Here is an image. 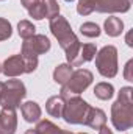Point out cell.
<instances>
[{
  "mask_svg": "<svg viewBox=\"0 0 133 134\" xmlns=\"http://www.w3.org/2000/svg\"><path fill=\"white\" fill-rule=\"evenodd\" d=\"M49 27H50L52 34L58 39L60 47L66 53L67 64L75 67L77 58H78V52H80V47H81V42L78 41V37L72 31V28H70L69 22L66 20V17H63L60 14L55 16V17H52L50 22H49Z\"/></svg>",
  "mask_w": 133,
  "mask_h": 134,
  "instance_id": "6da1fadb",
  "label": "cell"
},
{
  "mask_svg": "<svg viewBox=\"0 0 133 134\" xmlns=\"http://www.w3.org/2000/svg\"><path fill=\"white\" fill-rule=\"evenodd\" d=\"M111 123L117 131H127L133 126V89L121 87L117 100L111 106Z\"/></svg>",
  "mask_w": 133,
  "mask_h": 134,
  "instance_id": "7a4b0ae2",
  "label": "cell"
},
{
  "mask_svg": "<svg viewBox=\"0 0 133 134\" xmlns=\"http://www.w3.org/2000/svg\"><path fill=\"white\" fill-rule=\"evenodd\" d=\"M50 39L44 34H34L28 39H24L21 56L25 64V73H32L38 67V56L50 50Z\"/></svg>",
  "mask_w": 133,
  "mask_h": 134,
  "instance_id": "3957f363",
  "label": "cell"
},
{
  "mask_svg": "<svg viewBox=\"0 0 133 134\" xmlns=\"http://www.w3.org/2000/svg\"><path fill=\"white\" fill-rule=\"evenodd\" d=\"M27 89L21 80H8L6 83H3V89L0 92V106L16 109L22 104Z\"/></svg>",
  "mask_w": 133,
  "mask_h": 134,
  "instance_id": "277c9868",
  "label": "cell"
},
{
  "mask_svg": "<svg viewBox=\"0 0 133 134\" xmlns=\"http://www.w3.org/2000/svg\"><path fill=\"white\" fill-rule=\"evenodd\" d=\"M94 76H93V72L88 70V69H77L72 72L69 81L61 87V97L66 100L72 95H80L83 91H86L89 87V84L93 83Z\"/></svg>",
  "mask_w": 133,
  "mask_h": 134,
  "instance_id": "5b68a950",
  "label": "cell"
},
{
  "mask_svg": "<svg viewBox=\"0 0 133 134\" xmlns=\"http://www.w3.org/2000/svg\"><path fill=\"white\" fill-rule=\"evenodd\" d=\"M89 104L78 95H72L64 100V109L61 119L69 125H85L86 114H88Z\"/></svg>",
  "mask_w": 133,
  "mask_h": 134,
  "instance_id": "8992f818",
  "label": "cell"
},
{
  "mask_svg": "<svg viewBox=\"0 0 133 134\" xmlns=\"http://www.w3.org/2000/svg\"><path fill=\"white\" fill-rule=\"evenodd\" d=\"M96 67L103 78H114L117 75V48L105 45L96 53Z\"/></svg>",
  "mask_w": 133,
  "mask_h": 134,
  "instance_id": "52a82bcc",
  "label": "cell"
},
{
  "mask_svg": "<svg viewBox=\"0 0 133 134\" xmlns=\"http://www.w3.org/2000/svg\"><path fill=\"white\" fill-rule=\"evenodd\" d=\"M132 6V0H96V11L113 14V13H127Z\"/></svg>",
  "mask_w": 133,
  "mask_h": 134,
  "instance_id": "ba28073f",
  "label": "cell"
},
{
  "mask_svg": "<svg viewBox=\"0 0 133 134\" xmlns=\"http://www.w3.org/2000/svg\"><path fill=\"white\" fill-rule=\"evenodd\" d=\"M2 73L9 76V78H16L21 76L22 73H25V64L21 55H13L9 58L5 59V63L2 64Z\"/></svg>",
  "mask_w": 133,
  "mask_h": 134,
  "instance_id": "9c48e42d",
  "label": "cell"
},
{
  "mask_svg": "<svg viewBox=\"0 0 133 134\" xmlns=\"http://www.w3.org/2000/svg\"><path fill=\"white\" fill-rule=\"evenodd\" d=\"M16 130H17L16 109L2 108V111H0V134H14Z\"/></svg>",
  "mask_w": 133,
  "mask_h": 134,
  "instance_id": "30bf717a",
  "label": "cell"
},
{
  "mask_svg": "<svg viewBox=\"0 0 133 134\" xmlns=\"http://www.w3.org/2000/svg\"><path fill=\"white\" fill-rule=\"evenodd\" d=\"M85 125H88V126L93 128V130H100L102 126L106 125V114H105L102 109H99V108L89 106L88 114H86Z\"/></svg>",
  "mask_w": 133,
  "mask_h": 134,
  "instance_id": "8fae6325",
  "label": "cell"
},
{
  "mask_svg": "<svg viewBox=\"0 0 133 134\" xmlns=\"http://www.w3.org/2000/svg\"><path fill=\"white\" fill-rule=\"evenodd\" d=\"M21 112H22V117L25 122L28 123H36L38 120H41V106L36 103V101H25L21 104Z\"/></svg>",
  "mask_w": 133,
  "mask_h": 134,
  "instance_id": "7c38bea8",
  "label": "cell"
},
{
  "mask_svg": "<svg viewBox=\"0 0 133 134\" xmlns=\"http://www.w3.org/2000/svg\"><path fill=\"white\" fill-rule=\"evenodd\" d=\"M103 30H105V33L108 34V36L117 37V36H121L122 31H124V22H122L119 17L110 16V17L105 20V24H103Z\"/></svg>",
  "mask_w": 133,
  "mask_h": 134,
  "instance_id": "4fadbf2b",
  "label": "cell"
},
{
  "mask_svg": "<svg viewBox=\"0 0 133 134\" xmlns=\"http://www.w3.org/2000/svg\"><path fill=\"white\" fill-rule=\"evenodd\" d=\"M96 53H97V48L94 44H81L80 47V52H78V58H77V63L75 67L83 66L85 63H89L96 58Z\"/></svg>",
  "mask_w": 133,
  "mask_h": 134,
  "instance_id": "5bb4252c",
  "label": "cell"
},
{
  "mask_svg": "<svg viewBox=\"0 0 133 134\" xmlns=\"http://www.w3.org/2000/svg\"><path fill=\"white\" fill-rule=\"evenodd\" d=\"M45 109L52 117L60 119L63 115V109H64V98L61 95H53L50 97L45 103Z\"/></svg>",
  "mask_w": 133,
  "mask_h": 134,
  "instance_id": "9a60e30c",
  "label": "cell"
},
{
  "mask_svg": "<svg viewBox=\"0 0 133 134\" xmlns=\"http://www.w3.org/2000/svg\"><path fill=\"white\" fill-rule=\"evenodd\" d=\"M72 72H74V69H72L70 64H60V66H57L55 70H53V81L57 84L64 86L67 81H69Z\"/></svg>",
  "mask_w": 133,
  "mask_h": 134,
  "instance_id": "2e32d148",
  "label": "cell"
},
{
  "mask_svg": "<svg viewBox=\"0 0 133 134\" xmlns=\"http://www.w3.org/2000/svg\"><path fill=\"white\" fill-rule=\"evenodd\" d=\"M94 95L99 98V100H110L113 95H114V87H113V84H110V83H97L96 84V87H94Z\"/></svg>",
  "mask_w": 133,
  "mask_h": 134,
  "instance_id": "e0dca14e",
  "label": "cell"
},
{
  "mask_svg": "<svg viewBox=\"0 0 133 134\" xmlns=\"http://www.w3.org/2000/svg\"><path fill=\"white\" fill-rule=\"evenodd\" d=\"M39 134H60L61 128L52 123L50 120H38V125L34 126Z\"/></svg>",
  "mask_w": 133,
  "mask_h": 134,
  "instance_id": "ac0fdd59",
  "label": "cell"
},
{
  "mask_svg": "<svg viewBox=\"0 0 133 134\" xmlns=\"http://www.w3.org/2000/svg\"><path fill=\"white\" fill-rule=\"evenodd\" d=\"M17 33L22 39H28V37L36 34V27L30 20H21L17 24Z\"/></svg>",
  "mask_w": 133,
  "mask_h": 134,
  "instance_id": "d6986e66",
  "label": "cell"
},
{
  "mask_svg": "<svg viewBox=\"0 0 133 134\" xmlns=\"http://www.w3.org/2000/svg\"><path fill=\"white\" fill-rule=\"evenodd\" d=\"M42 8H44V16L47 19H52L60 14V5L57 0H41Z\"/></svg>",
  "mask_w": 133,
  "mask_h": 134,
  "instance_id": "ffe728a7",
  "label": "cell"
},
{
  "mask_svg": "<svg viewBox=\"0 0 133 134\" xmlns=\"http://www.w3.org/2000/svg\"><path fill=\"white\" fill-rule=\"evenodd\" d=\"M80 33L86 37H99L100 36V28L97 24L94 22H85L80 25Z\"/></svg>",
  "mask_w": 133,
  "mask_h": 134,
  "instance_id": "44dd1931",
  "label": "cell"
},
{
  "mask_svg": "<svg viewBox=\"0 0 133 134\" xmlns=\"http://www.w3.org/2000/svg\"><path fill=\"white\" fill-rule=\"evenodd\" d=\"M93 11H96V0H78L77 13L80 16H89Z\"/></svg>",
  "mask_w": 133,
  "mask_h": 134,
  "instance_id": "7402d4cb",
  "label": "cell"
},
{
  "mask_svg": "<svg viewBox=\"0 0 133 134\" xmlns=\"http://www.w3.org/2000/svg\"><path fill=\"white\" fill-rule=\"evenodd\" d=\"M11 34H13V27H11V24H9L6 19L0 17V41L9 39Z\"/></svg>",
  "mask_w": 133,
  "mask_h": 134,
  "instance_id": "603a6c76",
  "label": "cell"
},
{
  "mask_svg": "<svg viewBox=\"0 0 133 134\" xmlns=\"http://www.w3.org/2000/svg\"><path fill=\"white\" fill-rule=\"evenodd\" d=\"M124 78L127 81H133V59H129L124 67Z\"/></svg>",
  "mask_w": 133,
  "mask_h": 134,
  "instance_id": "cb8c5ba5",
  "label": "cell"
},
{
  "mask_svg": "<svg viewBox=\"0 0 133 134\" xmlns=\"http://www.w3.org/2000/svg\"><path fill=\"white\" fill-rule=\"evenodd\" d=\"M21 3H22V6L28 11V9H32L34 5H38L39 3V0H21Z\"/></svg>",
  "mask_w": 133,
  "mask_h": 134,
  "instance_id": "d4e9b609",
  "label": "cell"
},
{
  "mask_svg": "<svg viewBox=\"0 0 133 134\" xmlns=\"http://www.w3.org/2000/svg\"><path fill=\"white\" fill-rule=\"evenodd\" d=\"M99 134H113V131H111V130L105 125V126H102V128L99 130Z\"/></svg>",
  "mask_w": 133,
  "mask_h": 134,
  "instance_id": "484cf974",
  "label": "cell"
},
{
  "mask_svg": "<svg viewBox=\"0 0 133 134\" xmlns=\"http://www.w3.org/2000/svg\"><path fill=\"white\" fill-rule=\"evenodd\" d=\"M125 41H127V45H129V47H133V42H132V31H129V34H127V39H125Z\"/></svg>",
  "mask_w": 133,
  "mask_h": 134,
  "instance_id": "4316f807",
  "label": "cell"
},
{
  "mask_svg": "<svg viewBox=\"0 0 133 134\" xmlns=\"http://www.w3.org/2000/svg\"><path fill=\"white\" fill-rule=\"evenodd\" d=\"M25 134H39V133H38V130H36V128H30V130H27V131H25Z\"/></svg>",
  "mask_w": 133,
  "mask_h": 134,
  "instance_id": "83f0119b",
  "label": "cell"
},
{
  "mask_svg": "<svg viewBox=\"0 0 133 134\" xmlns=\"http://www.w3.org/2000/svg\"><path fill=\"white\" fill-rule=\"evenodd\" d=\"M60 134H74V133H70V131H67V130H61Z\"/></svg>",
  "mask_w": 133,
  "mask_h": 134,
  "instance_id": "f1b7e54d",
  "label": "cell"
},
{
  "mask_svg": "<svg viewBox=\"0 0 133 134\" xmlns=\"http://www.w3.org/2000/svg\"><path fill=\"white\" fill-rule=\"evenodd\" d=\"M2 89H3V83L0 81V92H2Z\"/></svg>",
  "mask_w": 133,
  "mask_h": 134,
  "instance_id": "f546056e",
  "label": "cell"
},
{
  "mask_svg": "<svg viewBox=\"0 0 133 134\" xmlns=\"http://www.w3.org/2000/svg\"><path fill=\"white\" fill-rule=\"evenodd\" d=\"M0 73H2V64H0Z\"/></svg>",
  "mask_w": 133,
  "mask_h": 134,
  "instance_id": "4dcf8cb0",
  "label": "cell"
},
{
  "mask_svg": "<svg viewBox=\"0 0 133 134\" xmlns=\"http://www.w3.org/2000/svg\"><path fill=\"white\" fill-rule=\"evenodd\" d=\"M64 2H74V0H64Z\"/></svg>",
  "mask_w": 133,
  "mask_h": 134,
  "instance_id": "1f68e13d",
  "label": "cell"
},
{
  "mask_svg": "<svg viewBox=\"0 0 133 134\" xmlns=\"http://www.w3.org/2000/svg\"><path fill=\"white\" fill-rule=\"evenodd\" d=\"M78 134H88V133H78Z\"/></svg>",
  "mask_w": 133,
  "mask_h": 134,
  "instance_id": "d6a6232c",
  "label": "cell"
},
{
  "mask_svg": "<svg viewBox=\"0 0 133 134\" xmlns=\"http://www.w3.org/2000/svg\"><path fill=\"white\" fill-rule=\"evenodd\" d=\"M0 2H2V0H0Z\"/></svg>",
  "mask_w": 133,
  "mask_h": 134,
  "instance_id": "836d02e7",
  "label": "cell"
}]
</instances>
